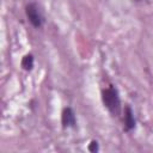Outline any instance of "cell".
<instances>
[{
    "mask_svg": "<svg viewBox=\"0 0 153 153\" xmlns=\"http://www.w3.org/2000/svg\"><path fill=\"white\" fill-rule=\"evenodd\" d=\"M102 102H103V105L108 109V111L112 116H116V117L120 116L122 110V103H121L118 90L114 85H110L102 90Z\"/></svg>",
    "mask_w": 153,
    "mask_h": 153,
    "instance_id": "6da1fadb",
    "label": "cell"
},
{
    "mask_svg": "<svg viewBox=\"0 0 153 153\" xmlns=\"http://www.w3.org/2000/svg\"><path fill=\"white\" fill-rule=\"evenodd\" d=\"M25 16H26L29 23L35 29H41L45 23V18H44L39 6L33 1L29 2L25 6Z\"/></svg>",
    "mask_w": 153,
    "mask_h": 153,
    "instance_id": "7a4b0ae2",
    "label": "cell"
},
{
    "mask_svg": "<svg viewBox=\"0 0 153 153\" xmlns=\"http://www.w3.org/2000/svg\"><path fill=\"white\" fill-rule=\"evenodd\" d=\"M61 124L62 128L68 129L72 128L74 129L76 127V115L73 108L71 106H65L61 111Z\"/></svg>",
    "mask_w": 153,
    "mask_h": 153,
    "instance_id": "3957f363",
    "label": "cell"
},
{
    "mask_svg": "<svg viewBox=\"0 0 153 153\" xmlns=\"http://www.w3.org/2000/svg\"><path fill=\"white\" fill-rule=\"evenodd\" d=\"M135 127H136V118L134 116V111L129 104H126L123 110V129L124 131L129 133L134 130Z\"/></svg>",
    "mask_w": 153,
    "mask_h": 153,
    "instance_id": "277c9868",
    "label": "cell"
},
{
    "mask_svg": "<svg viewBox=\"0 0 153 153\" xmlns=\"http://www.w3.org/2000/svg\"><path fill=\"white\" fill-rule=\"evenodd\" d=\"M33 66H35V57H33V55H32V54H26V55H24L23 59H22V61H20V67H22L24 71L30 72V71H32Z\"/></svg>",
    "mask_w": 153,
    "mask_h": 153,
    "instance_id": "5b68a950",
    "label": "cell"
},
{
    "mask_svg": "<svg viewBox=\"0 0 153 153\" xmlns=\"http://www.w3.org/2000/svg\"><path fill=\"white\" fill-rule=\"evenodd\" d=\"M87 149H88L90 152H92V153L98 152V151H99V145H98V142H97L96 140H92V141L90 142V145H88Z\"/></svg>",
    "mask_w": 153,
    "mask_h": 153,
    "instance_id": "8992f818",
    "label": "cell"
}]
</instances>
